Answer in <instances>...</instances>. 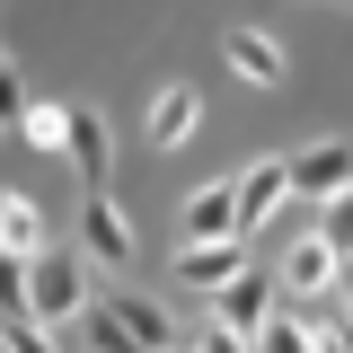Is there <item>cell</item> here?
I'll use <instances>...</instances> for the list:
<instances>
[{"label": "cell", "instance_id": "cell-1", "mask_svg": "<svg viewBox=\"0 0 353 353\" xmlns=\"http://www.w3.org/2000/svg\"><path fill=\"white\" fill-rule=\"evenodd\" d=\"M80 309H88V265L71 256V248H44V256L27 265V318L53 327V318H80Z\"/></svg>", "mask_w": 353, "mask_h": 353}, {"label": "cell", "instance_id": "cell-2", "mask_svg": "<svg viewBox=\"0 0 353 353\" xmlns=\"http://www.w3.org/2000/svg\"><path fill=\"white\" fill-rule=\"evenodd\" d=\"M283 185H292L301 203H336V194H353V141H301V150L283 159Z\"/></svg>", "mask_w": 353, "mask_h": 353}, {"label": "cell", "instance_id": "cell-3", "mask_svg": "<svg viewBox=\"0 0 353 353\" xmlns=\"http://www.w3.org/2000/svg\"><path fill=\"white\" fill-rule=\"evenodd\" d=\"M265 318H274V283H265V274H239V283H221V292H212V327H230L239 345H256Z\"/></svg>", "mask_w": 353, "mask_h": 353}, {"label": "cell", "instance_id": "cell-4", "mask_svg": "<svg viewBox=\"0 0 353 353\" xmlns=\"http://www.w3.org/2000/svg\"><path fill=\"white\" fill-rule=\"evenodd\" d=\"M274 203H292V185H283V159H256L248 176H230V212H239V239L256 230Z\"/></svg>", "mask_w": 353, "mask_h": 353}, {"label": "cell", "instance_id": "cell-5", "mask_svg": "<svg viewBox=\"0 0 353 353\" xmlns=\"http://www.w3.org/2000/svg\"><path fill=\"white\" fill-rule=\"evenodd\" d=\"M80 248H88V256H106V265L132 256V221L115 212V194H80Z\"/></svg>", "mask_w": 353, "mask_h": 353}, {"label": "cell", "instance_id": "cell-6", "mask_svg": "<svg viewBox=\"0 0 353 353\" xmlns=\"http://www.w3.org/2000/svg\"><path fill=\"white\" fill-rule=\"evenodd\" d=\"M62 159L80 168V194H106V124L88 106H71V124H62Z\"/></svg>", "mask_w": 353, "mask_h": 353}, {"label": "cell", "instance_id": "cell-7", "mask_svg": "<svg viewBox=\"0 0 353 353\" xmlns=\"http://www.w3.org/2000/svg\"><path fill=\"white\" fill-rule=\"evenodd\" d=\"M212 239H239V212H230V185H203L185 212H176V248H212Z\"/></svg>", "mask_w": 353, "mask_h": 353}, {"label": "cell", "instance_id": "cell-8", "mask_svg": "<svg viewBox=\"0 0 353 353\" xmlns=\"http://www.w3.org/2000/svg\"><path fill=\"white\" fill-rule=\"evenodd\" d=\"M248 274V239H212V248H176V283H239Z\"/></svg>", "mask_w": 353, "mask_h": 353}, {"label": "cell", "instance_id": "cell-9", "mask_svg": "<svg viewBox=\"0 0 353 353\" xmlns=\"http://www.w3.org/2000/svg\"><path fill=\"white\" fill-rule=\"evenodd\" d=\"M0 256L36 265L44 256V203H27V194H0Z\"/></svg>", "mask_w": 353, "mask_h": 353}, {"label": "cell", "instance_id": "cell-10", "mask_svg": "<svg viewBox=\"0 0 353 353\" xmlns=\"http://www.w3.org/2000/svg\"><path fill=\"white\" fill-rule=\"evenodd\" d=\"M106 309H115V327H124L141 353H168V345H176V327H168V309H159V301H141V292H115Z\"/></svg>", "mask_w": 353, "mask_h": 353}, {"label": "cell", "instance_id": "cell-11", "mask_svg": "<svg viewBox=\"0 0 353 353\" xmlns=\"http://www.w3.org/2000/svg\"><path fill=\"white\" fill-rule=\"evenodd\" d=\"M221 53L239 62V80H256V88H274V80H283V44H274V36H248V27H230V36H221Z\"/></svg>", "mask_w": 353, "mask_h": 353}, {"label": "cell", "instance_id": "cell-12", "mask_svg": "<svg viewBox=\"0 0 353 353\" xmlns=\"http://www.w3.org/2000/svg\"><path fill=\"white\" fill-rule=\"evenodd\" d=\"M194 115H203V97H194V88H168V97H159V106H150V141H185V132H194Z\"/></svg>", "mask_w": 353, "mask_h": 353}, {"label": "cell", "instance_id": "cell-13", "mask_svg": "<svg viewBox=\"0 0 353 353\" xmlns=\"http://www.w3.org/2000/svg\"><path fill=\"white\" fill-rule=\"evenodd\" d=\"M283 283H292V292H336V256H327L318 239H301V248L283 256Z\"/></svg>", "mask_w": 353, "mask_h": 353}, {"label": "cell", "instance_id": "cell-14", "mask_svg": "<svg viewBox=\"0 0 353 353\" xmlns=\"http://www.w3.org/2000/svg\"><path fill=\"white\" fill-rule=\"evenodd\" d=\"M318 248H327V256H353V194L318 203Z\"/></svg>", "mask_w": 353, "mask_h": 353}, {"label": "cell", "instance_id": "cell-15", "mask_svg": "<svg viewBox=\"0 0 353 353\" xmlns=\"http://www.w3.org/2000/svg\"><path fill=\"white\" fill-rule=\"evenodd\" d=\"M80 327H88V353H141L124 327H115V309H106V301H88V309H80Z\"/></svg>", "mask_w": 353, "mask_h": 353}, {"label": "cell", "instance_id": "cell-16", "mask_svg": "<svg viewBox=\"0 0 353 353\" xmlns=\"http://www.w3.org/2000/svg\"><path fill=\"white\" fill-rule=\"evenodd\" d=\"M248 353H309V327H301V318H265Z\"/></svg>", "mask_w": 353, "mask_h": 353}, {"label": "cell", "instance_id": "cell-17", "mask_svg": "<svg viewBox=\"0 0 353 353\" xmlns=\"http://www.w3.org/2000/svg\"><path fill=\"white\" fill-rule=\"evenodd\" d=\"M18 318H27V265L0 256V327H18Z\"/></svg>", "mask_w": 353, "mask_h": 353}, {"label": "cell", "instance_id": "cell-18", "mask_svg": "<svg viewBox=\"0 0 353 353\" xmlns=\"http://www.w3.org/2000/svg\"><path fill=\"white\" fill-rule=\"evenodd\" d=\"M62 124H71V106H27V141H36V150H62Z\"/></svg>", "mask_w": 353, "mask_h": 353}, {"label": "cell", "instance_id": "cell-19", "mask_svg": "<svg viewBox=\"0 0 353 353\" xmlns=\"http://www.w3.org/2000/svg\"><path fill=\"white\" fill-rule=\"evenodd\" d=\"M27 124V88H18V71H0V132Z\"/></svg>", "mask_w": 353, "mask_h": 353}, {"label": "cell", "instance_id": "cell-20", "mask_svg": "<svg viewBox=\"0 0 353 353\" xmlns=\"http://www.w3.org/2000/svg\"><path fill=\"white\" fill-rule=\"evenodd\" d=\"M0 345H9V353H53V345H44V327H36V318H18V327H0Z\"/></svg>", "mask_w": 353, "mask_h": 353}, {"label": "cell", "instance_id": "cell-21", "mask_svg": "<svg viewBox=\"0 0 353 353\" xmlns=\"http://www.w3.org/2000/svg\"><path fill=\"white\" fill-rule=\"evenodd\" d=\"M309 353H353V318H336V327H318V336H309Z\"/></svg>", "mask_w": 353, "mask_h": 353}, {"label": "cell", "instance_id": "cell-22", "mask_svg": "<svg viewBox=\"0 0 353 353\" xmlns=\"http://www.w3.org/2000/svg\"><path fill=\"white\" fill-rule=\"evenodd\" d=\"M185 353H248V345H239L230 327H203V336H194V345H185Z\"/></svg>", "mask_w": 353, "mask_h": 353}, {"label": "cell", "instance_id": "cell-23", "mask_svg": "<svg viewBox=\"0 0 353 353\" xmlns=\"http://www.w3.org/2000/svg\"><path fill=\"white\" fill-rule=\"evenodd\" d=\"M336 292H345V301H353V256H336Z\"/></svg>", "mask_w": 353, "mask_h": 353}, {"label": "cell", "instance_id": "cell-24", "mask_svg": "<svg viewBox=\"0 0 353 353\" xmlns=\"http://www.w3.org/2000/svg\"><path fill=\"white\" fill-rule=\"evenodd\" d=\"M0 71H9V44H0Z\"/></svg>", "mask_w": 353, "mask_h": 353}, {"label": "cell", "instance_id": "cell-25", "mask_svg": "<svg viewBox=\"0 0 353 353\" xmlns=\"http://www.w3.org/2000/svg\"><path fill=\"white\" fill-rule=\"evenodd\" d=\"M168 353H185V345H168Z\"/></svg>", "mask_w": 353, "mask_h": 353}, {"label": "cell", "instance_id": "cell-26", "mask_svg": "<svg viewBox=\"0 0 353 353\" xmlns=\"http://www.w3.org/2000/svg\"><path fill=\"white\" fill-rule=\"evenodd\" d=\"M0 353H9V345H0Z\"/></svg>", "mask_w": 353, "mask_h": 353}]
</instances>
